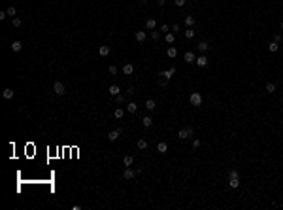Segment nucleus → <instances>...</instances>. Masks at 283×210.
<instances>
[{
    "label": "nucleus",
    "mask_w": 283,
    "mask_h": 210,
    "mask_svg": "<svg viewBox=\"0 0 283 210\" xmlns=\"http://www.w3.org/2000/svg\"><path fill=\"white\" fill-rule=\"evenodd\" d=\"M177 136H179V140H187V138L194 136V129L193 127H183L177 131Z\"/></svg>",
    "instance_id": "1"
},
{
    "label": "nucleus",
    "mask_w": 283,
    "mask_h": 210,
    "mask_svg": "<svg viewBox=\"0 0 283 210\" xmlns=\"http://www.w3.org/2000/svg\"><path fill=\"white\" fill-rule=\"evenodd\" d=\"M189 102H191L193 106H200V104H202V95H200L198 91H193V93H191V97H189Z\"/></svg>",
    "instance_id": "2"
},
{
    "label": "nucleus",
    "mask_w": 283,
    "mask_h": 210,
    "mask_svg": "<svg viewBox=\"0 0 283 210\" xmlns=\"http://www.w3.org/2000/svg\"><path fill=\"white\" fill-rule=\"evenodd\" d=\"M53 91H55V95H64V93H66V87H64V83L63 82H55L53 83Z\"/></svg>",
    "instance_id": "3"
},
{
    "label": "nucleus",
    "mask_w": 283,
    "mask_h": 210,
    "mask_svg": "<svg viewBox=\"0 0 283 210\" xmlns=\"http://www.w3.org/2000/svg\"><path fill=\"white\" fill-rule=\"evenodd\" d=\"M136 174H138V172H136L132 167H126V169L123 170V178H125V180H134Z\"/></svg>",
    "instance_id": "4"
},
{
    "label": "nucleus",
    "mask_w": 283,
    "mask_h": 210,
    "mask_svg": "<svg viewBox=\"0 0 283 210\" xmlns=\"http://www.w3.org/2000/svg\"><path fill=\"white\" fill-rule=\"evenodd\" d=\"M121 136V129H113V131L108 132V140L110 142H117V138Z\"/></svg>",
    "instance_id": "5"
},
{
    "label": "nucleus",
    "mask_w": 283,
    "mask_h": 210,
    "mask_svg": "<svg viewBox=\"0 0 283 210\" xmlns=\"http://www.w3.org/2000/svg\"><path fill=\"white\" fill-rule=\"evenodd\" d=\"M132 72H134V64L132 63H125L123 64V74H125V76H130Z\"/></svg>",
    "instance_id": "6"
},
{
    "label": "nucleus",
    "mask_w": 283,
    "mask_h": 210,
    "mask_svg": "<svg viewBox=\"0 0 283 210\" xmlns=\"http://www.w3.org/2000/svg\"><path fill=\"white\" fill-rule=\"evenodd\" d=\"M134 38H136V42H138V44H142V42L147 38V32H145V30H136Z\"/></svg>",
    "instance_id": "7"
},
{
    "label": "nucleus",
    "mask_w": 283,
    "mask_h": 210,
    "mask_svg": "<svg viewBox=\"0 0 283 210\" xmlns=\"http://www.w3.org/2000/svg\"><path fill=\"white\" fill-rule=\"evenodd\" d=\"M196 64L200 66V68H204V66H208V57H206V53H202L200 57H196Z\"/></svg>",
    "instance_id": "8"
},
{
    "label": "nucleus",
    "mask_w": 283,
    "mask_h": 210,
    "mask_svg": "<svg viewBox=\"0 0 283 210\" xmlns=\"http://www.w3.org/2000/svg\"><path fill=\"white\" fill-rule=\"evenodd\" d=\"M183 59H185V63H189V64H191V63H196V55H194L193 51H187V53L183 55Z\"/></svg>",
    "instance_id": "9"
},
{
    "label": "nucleus",
    "mask_w": 283,
    "mask_h": 210,
    "mask_svg": "<svg viewBox=\"0 0 283 210\" xmlns=\"http://www.w3.org/2000/svg\"><path fill=\"white\" fill-rule=\"evenodd\" d=\"M110 53H112V47H110V46H100L98 47V55H100V57H108Z\"/></svg>",
    "instance_id": "10"
},
{
    "label": "nucleus",
    "mask_w": 283,
    "mask_h": 210,
    "mask_svg": "<svg viewBox=\"0 0 283 210\" xmlns=\"http://www.w3.org/2000/svg\"><path fill=\"white\" fill-rule=\"evenodd\" d=\"M126 112H128V114H136V112H138V104H136L134 101H130L126 104Z\"/></svg>",
    "instance_id": "11"
},
{
    "label": "nucleus",
    "mask_w": 283,
    "mask_h": 210,
    "mask_svg": "<svg viewBox=\"0 0 283 210\" xmlns=\"http://www.w3.org/2000/svg\"><path fill=\"white\" fill-rule=\"evenodd\" d=\"M174 74H175V68L172 66V68H168V70H162V72H161V76H162V78H166V80H170L172 76H174Z\"/></svg>",
    "instance_id": "12"
},
{
    "label": "nucleus",
    "mask_w": 283,
    "mask_h": 210,
    "mask_svg": "<svg viewBox=\"0 0 283 210\" xmlns=\"http://www.w3.org/2000/svg\"><path fill=\"white\" fill-rule=\"evenodd\" d=\"M108 93H110V95H112V97H117V95H119V93H121V87H119V85H110Z\"/></svg>",
    "instance_id": "13"
},
{
    "label": "nucleus",
    "mask_w": 283,
    "mask_h": 210,
    "mask_svg": "<svg viewBox=\"0 0 283 210\" xmlns=\"http://www.w3.org/2000/svg\"><path fill=\"white\" fill-rule=\"evenodd\" d=\"M23 49V44L19 40H13L11 42V51H15V53H19V51Z\"/></svg>",
    "instance_id": "14"
},
{
    "label": "nucleus",
    "mask_w": 283,
    "mask_h": 210,
    "mask_svg": "<svg viewBox=\"0 0 283 210\" xmlns=\"http://www.w3.org/2000/svg\"><path fill=\"white\" fill-rule=\"evenodd\" d=\"M166 57H170V59H174V57H177V47L170 46V47L166 49Z\"/></svg>",
    "instance_id": "15"
},
{
    "label": "nucleus",
    "mask_w": 283,
    "mask_h": 210,
    "mask_svg": "<svg viewBox=\"0 0 283 210\" xmlns=\"http://www.w3.org/2000/svg\"><path fill=\"white\" fill-rule=\"evenodd\" d=\"M142 125H144L145 129H149L153 125V117L151 115H145V117H142Z\"/></svg>",
    "instance_id": "16"
},
{
    "label": "nucleus",
    "mask_w": 283,
    "mask_h": 210,
    "mask_svg": "<svg viewBox=\"0 0 283 210\" xmlns=\"http://www.w3.org/2000/svg\"><path fill=\"white\" fill-rule=\"evenodd\" d=\"M198 51H200V53H206L208 49H210V44H208V42H198Z\"/></svg>",
    "instance_id": "17"
},
{
    "label": "nucleus",
    "mask_w": 283,
    "mask_h": 210,
    "mask_svg": "<svg viewBox=\"0 0 283 210\" xmlns=\"http://www.w3.org/2000/svg\"><path fill=\"white\" fill-rule=\"evenodd\" d=\"M155 27H157V21L153 17H149L147 21H145V28H149V30H155Z\"/></svg>",
    "instance_id": "18"
},
{
    "label": "nucleus",
    "mask_w": 283,
    "mask_h": 210,
    "mask_svg": "<svg viewBox=\"0 0 283 210\" xmlns=\"http://www.w3.org/2000/svg\"><path fill=\"white\" fill-rule=\"evenodd\" d=\"M157 151H159V153H166V151H168V144H166V142H159V144H157Z\"/></svg>",
    "instance_id": "19"
},
{
    "label": "nucleus",
    "mask_w": 283,
    "mask_h": 210,
    "mask_svg": "<svg viewBox=\"0 0 283 210\" xmlns=\"http://www.w3.org/2000/svg\"><path fill=\"white\" fill-rule=\"evenodd\" d=\"M145 108H147L149 112H153V110L157 108V102L153 101V99H147V101H145Z\"/></svg>",
    "instance_id": "20"
},
{
    "label": "nucleus",
    "mask_w": 283,
    "mask_h": 210,
    "mask_svg": "<svg viewBox=\"0 0 283 210\" xmlns=\"http://www.w3.org/2000/svg\"><path fill=\"white\" fill-rule=\"evenodd\" d=\"M194 23H196L194 15H185V25H187V27H194Z\"/></svg>",
    "instance_id": "21"
},
{
    "label": "nucleus",
    "mask_w": 283,
    "mask_h": 210,
    "mask_svg": "<svg viewBox=\"0 0 283 210\" xmlns=\"http://www.w3.org/2000/svg\"><path fill=\"white\" fill-rule=\"evenodd\" d=\"M229 186L232 189H238L240 187V178H229Z\"/></svg>",
    "instance_id": "22"
},
{
    "label": "nucleus",
    "mask_w": 283,
    "mask_h": 210,
    "mask_svg": "<svg viewBox=\"0 0 283 210\" xmlns=\"http://www.w3.org/2000/svg\"><path fill=\"white\" fill-rule=\"evenodd\" d=\"M132 163H134V157L132 155H125L123 157V165H125V167H132Z\"/></svg>",
    "instance_id": "23"
},
{
    "label": "nucleus",
    "mask_w": 283,
    "mask_h": 210,
    "mask_svg": "<svg viewBox=\"0 0 283 210\" xmlns=\"http://www.w3.org/2000/svg\"><path fill=\"white\" fill-rule=\"evenodd\" d=\"M278 49H279V44H278V42H270V44H268V51H270V53H276Z\"/></svg>",
    "instance_id": "24"
},
{
    "label": "nucleus",
    "mask_w": 283,
    "mask_h": 210,
    "mask_svg": "<svg viewBox=\"0 0 283 210\" xmlns=\"http://www.w3.org/2000/svg\"><path fill=\"white\" fill-rule=\"evenodd\" d=\"M123 115H125V110H123V108H115V110H113V117H115V119H121Z\"/></svg>",
    "instance_id": "25"
},
{
    "label": "nucleus",
    "mask_w": 283,
    "mask_h": 210,
    "mask_svg": "<svg viewBox=\"0 0 283 210\" xmlns=\"http://www.w3.org/2000/svg\"><path fill=\"white\" fill-rule=\"evenodd\" d=\"M136 146H138V150H147V140H145V138H140Z\"/></svg>",
    "instance_id": "26"
},
{
    "label": "nucleus",
    "mask_w": 283,
    "mask_h": 210,
    "mask_svg": "<svg viewBox=\"0 0 283 210\" xmlns=\"http://www.w3.org/2000/svg\"><path fill=\"white\" fill-rule=\"evenodd\" d=\"M2 95H4V99H6V101H9V99H13V95H15V93L11 91L9 87H8V89H4V93H2Z\"/></svg>",
    "instance_id": "27"
},
{
    "label": "nucleus",
    "mask_w": 283,
    "mask_h": 210,
    "mask_svg": "<svg viewBox=\"0 0 283 210\" xmlns=\"http://www.w3.org/2000/svg\"><path fill=\"white\" fill-rule=\"evenodd\" d=\"M164 40H166V44H174V40H175L174 32H166V34H164Z\"/></svg>",
    "instance_id": "28"
},
{
    "label": "nucleus",
    "mask_w": 283,
    "mask_h": 210,
    "mask_svg": "<svg viewBox=\"0 0 283 210\" xmlns=\"http://www.w3.org/2000/svg\"><path fill=\"white\" fill-rule=\"evenodd\" d=\"M276 89H278V87H276L274 82H268V83H266V91H268V93H276Z\"/></svg>",
    "instance_id": "29"
},
{
    "label": "nucleus",
    "mask_w": 283,
    "mask_h": 210,
    "mask_svg": "<svg viewBox=\"0 0 283 210\" xmlns=\"http://www.w3.org/2000/svg\"><path fill=\"white\" fill-rule=\"evenodd\" d=\"M185 38H189V40H191V38H194V30H193V27H189L187 30H185Z\"/></svg>",
    "instance_id": "30"
},
{
    "label": "nucleus",
    "mask_w": 283,
    "mask_h": 210,
    "mask_svg": "<svg viewBox=\"0 0 283 210\" xmlns=\"http://www.w3.org/2000/svg\"><path fill=\"white\" fill-rule=\"evenodd\" d=\"M6 14H8V15H9V17H15V14H17V9H15V8H13V6H9V8H8V9H6Z\"/></svg>",
    "instance_id": "31"
},
{
    "label": "nucleus",
    "mask_w": 283,
    "mask_h": 210,
    "mask_svg": "<svg viewBox=\"0 0 283 210\" xmlns=\"http://www.w3.org/2000/svg\"><path fill=\"white\" fill-rule=\"evenodd\" d=\"M229 178H240L238 170H236V169H230V170H229Z\"/></svg>",
    "instance_id": "32"
},
{
    "label": "nucleus",
    "mask_w": 283,
    "mask_h": 210,
    "mask_svg": "<svg viewBox=\"0 0 283 210\" xmlns=\"http://www.w3.org/2000/svg\"><path fill=\"white\" fill-rule=\"evenodd\" d=\"M115 102H117V104H125V95H121V93H119V95L115 97Z\"/></svg>",
    "instance_id": "33"
},
{
    "label": "nucleus",
    "mask_w": 283,
    "mask_h": 210,
    "mask_svg": "<svg viewBox=\"0 0 283 210\" xmlns=\"http://www.w3.org/2000/svg\"><path fill=\"white\" fill-rule=\"evenodd\" d=\"M281 40H283V34H281V32H276V34H274V42H278V44H279Z\"/></svg>",
    "instance_id": "34"
},
{
    "label": "nucleus",
    "mask_w": 283,
    "mask_h": 210,
    "mask_svg": "<svg viewBox=\"0 0 283 210\" xmlns=\"http://www.w3.org/2000/svg\"><path fill=\"white\" fill-rule=\"evenodd\" d=\"M151 38L153 40H159V38H161V32L159 30H151Z\"/></svg>",
    "instance_id": "35"
},
{
    "label": "nucleus",
    "mask_w": 283,
    "mask_h": 210,
    "mask_svg": "<svg viewBox=\"0 0 283 210\" xmlns=\"http://www.w3.org/2000/svg\"><path fill=\"white\" fill-rule=\"evenodd\" d=\"M108 72L112 74V76H115V74H117V66H115V64H112V66L108 68Z\"/></svg>",
    "instance_id": "36"
},
{
    "label": "nucleus",
    "mask_w": 283,
    "mask_h": 210,
    "mask_svg": "<svg viewBox=\"0 0 283 210\" xmlns=\"http://www.w3.org/2000/svg\"><path fill=\"white\" fill-rule=\"evenodd\" d=\"M193 148H194V150L200 148V140H198V138H194V140H193Z\"/></svg>",
    "instance_id": "37"
},
{
    "label": "nucleus",
    "mask_w": 283,
    "mask_h": 210,
    "mask_svg": "<svg viewBox=\"0 0 283 210\" xmlns=\"http://www.w3.org/2000/svg\"><path fill=\"white\" fill-rule=\"evenodd\" d=\"M174 4L177 6V8H181V6H185V0H174Z\"/></svg>",
    "instance_id": "38"
},
{
    "label": "nucleus",
    "mask_w": 283,
    "mask_h": 210,
    "mask_svg": "<svg viewBox=\"0 0 283 210\" xmlns=\"http://www.w3.org/2000/svg\"><path fill=\"white\" fill-rule=\"evenodd\" d=\"M13 27H21V19L19 17H13Z\"/></svg>",
    "instance_id": "39"
},
{
    "label": "nucleus",
    "mask_w": 283,
    "mask_h": 210,
    "mask_svg": "<svg viewBox=\"0 0 283 210\" xmlns=\"http://www.w3.org/2000/svg\"><path fill=\"white\" fill-rule=\"evenodd\" d=\"M161 30L164 32V34H166V32H170V27H168V25H162V27H161Z\"/></svg>",
    "instance_id": "40"
},
{
    "label": "nucleus",
    "mask_w": 283,
    "mask_h": 210,
    "mask_svg": "<svg viewBox=\"0 0 283 210\" xmlns=\"http://www.w3.org/2000/svg\"><path fill=\"white\" fill-rule=\"evenodd\" d=\"M159 83L164 87V85H168V80H166V78H161V80H159Z\"/></svg>",
    "instance_id": "41"
},
{
    "label": "nucleus",
    "mask_w": 283,
    "mask_h": 210,
    "mask_svg": "<svg viewBox=\"0 0 283 210\" xmlns=\"http://www.w3.org/2000/svg\"><path fill=\"white\" fill-rule=\"evenodd\" d=\"M170 30H172V32H177V30H179V25H172Z\"/></svg>",
    "instance_id": "42"
},
{
    "label": "nucleus",
    "mask_w": 283,
    "mask_h": 210,
    "mask_svg": "<svg viewBox=\"0 0 283 210\" xmlns=\"http://www.w3.org/2000/svg\"><path fill=\"white\" fill-rule=\"evenodd\" d=\"M126 93H128V95H134V87L130 85V87H128V89H126Z\"/></svg>",
    "instance_id": "43"
},
{
    "label": "nucleus",
    "mask_w": 283,
    "mask_h": 210,
    "mask_svg": "<svg viewBox=\"0 0 283 210\" xmlns=\"http://www.w3.org/2000/svg\"><path fill=\"white\" fill-rule=\"evenodd\" d=\"M8 17V14H6V11H0V19H2V21H4V19Z\"/></svg>",
    "instance_id": "44"
},
{
    "label": "nucleus",
    "mask_w": 283,
    "mask_h": 210,
    "mask_svg": "<svg viewBox=\"0 0 283 210\" xmlns=\"http://www.w3.org/2000/svg\"><path fill=\"white\" fill-rule=\"evenodd\" d=\"M166 4V0H159V6H164Z\"/></svg>",
    "instance_id": "45"
},
{
    "label": "nucleus",
    "mask_w": 283,
    "mask_h": 210,
    "mask_svg": "<svg viewBox=\"0 0 283 210\" xmlns=\"http://www.w3.org/2000/svg\"><path fill=\"white\" fill-rule=\"evenodd\" d=\"M281 30H283V23H281Z\"/></svg>",
    "instance_id": "46"
},
{
    "label": "nucleus",
    "mask_w": 283,
    "mask_h": 210,
    "mask_svg": "<svg viewBox=\"0 0 283 210\" xmlns=\"http://www.w3.org/2000/svg\"><path fill=\"white\" fill-rule=\"evenodd\" d=\"M281 104H283V99H281Z\"/></svg>",
    "instance_id": "47"
},
{
    "label": "nucleus",
    "mask_w": 283,
    "mask_h": 210,
    "mask_svg": "<svg viewBox=\"0 0 283 210\" xmlns=\"http://www.w3.org/2000/svg\"><path fill=\"white\" fill-rule=\"evenodd\" d=\"M157 2H159V0H157Z\"/></svg>",
    "instance_id": "48"
}]
</instances>
